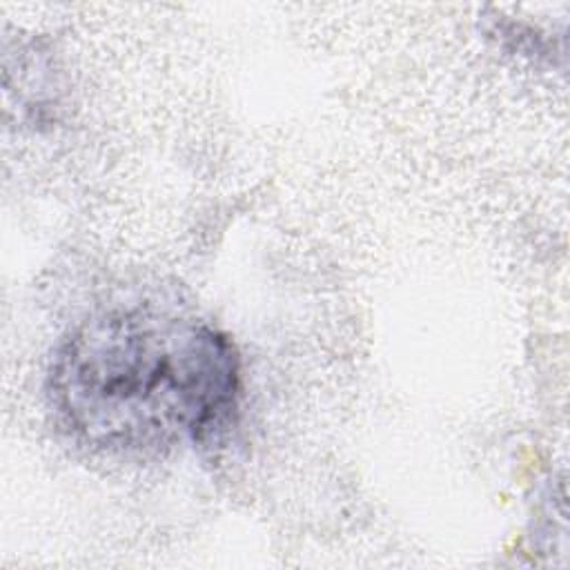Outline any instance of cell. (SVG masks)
I'll list each match as a JSON object with an SVG mask.
<instances>
[{
	"label": "cell",
	"mask_w": 570,
	"mask_h": 570,
	"mask_svg": "<svg viewBox=\"0 0 570 570\" xmlns=\"http://www.w3.org/2000/svg\"><path fill=\"white\" fill-rule=\"evenodd\" d=\"M240 358L212 323L156 309H114L56 350L49 401L62 428L111 454L203 443L232 421Z\"/></svg>",
	"instance_id": "obj_1"
}]
</instances>
